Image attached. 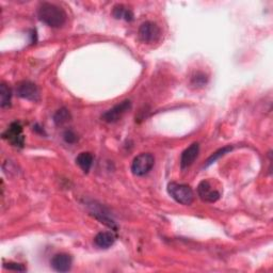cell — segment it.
I'll return each mask as SVG.
<instances>
[{
    "label": "cell",
    "instance_id": "6da1fadb",
    "mask_svg": "<svg viewBox=\"0 0 273 273\" xmlns=\"http://www.w3.org/2000/svg\"><path fill=\"white\" fill-rule=\"evenodd\" d=\"M38 16L40 21L51 28H60L66 22V13L57 5L43 3L39 7Z\"/></svg>",
    "mask_w": 273,
    "mask_h": 273
},
{
    "label": "cell",
    "instance_id": "3957f363",
    "mask_svg": "<svg viewBox=\"0 0 273 273\" xmlns=\"http://www.w3.org/2000/svg\"><path fill=\"white\" fill-rule=\"evenodd\" d=\"M155 158L150 153H142L136 156L131 163V171L136 176H143L153 169Z\"/></svg>",
    "mask_w": 273,
    "mask_h": 273
},
{
    "label": "cell",
    "instance_id": "5bb4252c",
    "mask_svg": "<svg viewBox=\"0 0 273 273\" xmlns=\"http://www.w3.org/2000/svg\"><path fill=\"white\" fill-rule=\"evenodd\" d=\"M113 16L116 20H125L126 22H131L133 20V13L129 9L123 5H116L112 11Z\"/></svg>",
    "mask_w": 273,
    "mask_h": 273
},
{
    "label": "cell",
    "instance_id": "5b68a950",
    "mask_svg": "<svg viewBox=\"0 0 273 273\" xmlns=\"http://www.w3.org/2000/svg\"><path fill=\"white\" fill-rule=\"evenodd\" d=\"M131 108V102L126 99V101H123L122 103L115 105L111 109H109L106 112L102 114V120L106 123H115L119 120L122 119V116L129 110Z\"/></svg>",
    "mask_w": 273,
    "mask_h": 273
},
{
    "label": "cell",
    "instance_id": "8fae6325",
    "mask_svg": "<svg viewBox=\"0 0 273 273\" xmlns=\"http://www.w3.org/2000/svg\"><path fill=\"white\" fill-rule=\"evenodd\" d=\"M115 236L111 232H101L94 238V244L99 249H109L114 244Z\"/></svg>",
    "mask_w": 273,
    "mask_h": 273
},
{
    "label": "cell",
    "instance_id": "9a60e30c",
    "mask_svg": "<svg viewBox=\"0 0 273 273\" xmlns=\"http://www.w3.org/2000/svg\"><path fill=\"white\" fill-rule=\"evenodd\" d=\"M0 98H2L3 108H7L11 105L12 91L6 84H2V86H0Z\"/></svg>",
    "mask_w": 273,
    "mask_h": 273
},
{
    "label": "cell",
    "instance_id": "ba28073f",
    "mask_svg": "<svg viewBox=\"0 0 273 273\" xmlns=\"http://www.w3.org/2000/svg\"><path fill=\"white\" fill-rule=\"evenodd\" d=\"M197 193L198 196L207 203H215L220 198V192L215 190L208 180H203L199 183L197 187Z\"/></svg>",
    "mask_w": 273,
    "mask_h": 273
},
{
    "label": "cell",
    "instance_id": "7a4b0ae2",
    "mask_svg": "<svg viewBox=\"0 0 273 273\" xmlns=\"http://www.w3.org/2000/svg\"><path fill=\"white\" fill-rule=\"evenodd\" d=\"M168 192L173 199L181 205L189 206L193 203L194 193L190 186L178 183H170L168 185Z\"/></svg>",
    "mask_w": 273,
    "mask_h": 273
},
{
    "label": "cell",
    "instance_id": "30bf717a",
    "mask_svg": "<svg viewBox=\"0 0 273 273\" xmlns=\"http://www.w3.org/2000/svg\"><path fill=\"white\" fill-rule=\"evenodd\" d=\"M198 153H199V145L196 142L192 143L189 148H187L180 156L181 169L185 170L192 165V163L195 161V159L197 158Z\"/></svg>",
    "mask_w": 273,
    "mask_h": 273
},
{
    "label": "cell",
    "instance_id": "8992f818",
    "mask_svg": "<svg viewBox=\"0 0 273 273\" xmlns=\"http://www.w3.org/2000/svg\"><path fill=\"white\" fill-rule=\"evenodd\" d=\"M139 39L144 43H155L157 42L161 35V30L159 27L153 22H145L139 28Z\"/></svg>",
    "mask_w": 273,
    "mask_h": 273
},
{
    "label": "cell",
    "instance_id": "e0dca14e",
    "mask_svg": "<svg viewBox=\"0 0 273 273\" xmlns=\"http://www.w3.org/2000/svg\"><path fill=\"white\" fill-rule=\"evenodd\" d=\"M232 150H233L232 147H225V148H223V149H220L219 151H217L216 153H214V154L212 155L211 157L208 158V160H207L206 163H205V167H209L211 165H213L214 162H216L219 158L223 157L225 154H227L229 152H231Z\"/></svg>",
    "mask_w": 273,
    "mask_h": 273
},
{
    "label": "cell",
    "instance_id": "4fadbf2b",
    "mask_svg": "<svg viewBox=\"0 0 273 273\" xmlns=\"http://www.w3.org/2000/svg\"><path fill=\"white\" fill-rule=\"evenodd\" d=\"M93 161H94L93 155L88 152L80 153L76 158V163L85 173H88L91 170V168H92Z\"/></svg>",
    "mask_w": 273,
    "mask_h": 273
},
{
    "label": "cell",
    "instance_id": "7c38bea8",
    "mask_svg": "<svg viewBox=\"0 0 273 273\" xmlns=\"http://www.w3.org/2000/svg\"><path fill=\"white\" fill-rule=\"evenodd\" d=\"M90 208H91V212L93 213V215L97 218L99 221H102V223H105L109 227H111V229L116 230V226H115L113 220L109 218L108 214L105 213L104 208L102 206H97V205L93 204V205H90Z\"/></svg>",
    "mask_w": 273,
    "mask_h": 273
},
{
    "label": "cell",
    "instance_id": "ac0fdd59",
    "mask_svg": "<svg viewBox=\"0 0 273 273\" xmlns=\"http://www.w3.org/2000/svg\"><path fill=\"white\" fill-rule=\"evenodd\" d=\"M191 84H192L194 87H203L207 84V77L203 73H197V74L192 77V81H191Z\"/></svg>",
    "mask_w": 273,
    "mask_h": 273
},
{
    "label": "cell",
    "instance_id": "2e32d148",
    "mask_svg": "<svg viewBox=\"0 0 273 273\" xmlns=\"http://www.w3.org/2000/svg\"><path fill=\"white\" fill-rule=\"evenodd\" d=\"M70 120H71V113L69 112L66 108L59 109V110L53 115V122L56 123V125H58V126L65 124Z\"/></svg>",
    "mask_w": 273,
    "mask_h": 273
},
{
    "label": "cell",
    "instance_id": "52a82bcc",
    "mask_svg": "<svg viewBox=\"0 0 273 273\" xmlns=\"http://www.w3.org/2000/svg\"><path fill=\"white\" fill-rule=\"evenodd\" d=\"M16 92L18 96L24 99H27V101L38 102L40 99V91L38 86L28 80L22 81V83L18 84L16 88Z\"/></svg>",
    "mask_w": 273,
    "mask_h": 273
},
{
    "label": "cell",
    "instance_id": "277c9868",
    "mask_svg": "<svg viewBox=\"0 0 273 273\" xmlns=\"http://www.w3.org/2000/svg\"><path fill=\"white\" fill-rule=\"evenodd\" d=\"M3 138L10 142L15 148H23L25 145V135L23 133V127L21 123H12L3 133Z\"/></svg>",
    "mask_w": 273,
    "mask_h": 273
},
{
    "label": "cell",
    "instance_id": "d6986e66",
    "mask_svg": "<svg viewBox=\"0 0 273 273\" xmlns=\"http://www.w3.org/2000/svg\"><path fill=\"white\" fill-rule=\"evenodd\" d=\"M5 269L9 270H13V271H26V268L22 265V263H17V262H8L4 265Z\"/></svg>",
    "mask_w": 273,
    "mask_h": 273
},
{
    "label": "cell",
    "instance_id": "ffe728a7",
    "mask_svg": "<svg viewBox=\"0 0 273 273\" xmlns=\"http://www.w3.org/2000/svg\"><path fill=\"white\" fill-rule=\"evenodd\" d=\"M63 138H64L65 142L69 144H73L77 141V135L73 130H66L63 134Z\"/></svg>",
    "mask_w": 273,
    "mask_h": 273
},
{
    "label": "cell",
    "instance_id": "9c48e42d",
    "mask_svg": "<svg viewBox=\"0 0 273 273\" xmlns=\"http://www.w3.org/2000/svg\"><path fill=\"white\" fill-rule=\"evenodd\" d=\"M52 269L57 272H67L73 265L72 256L66 253H60L54 255L50 261Z\"/></svg>",
    "mask_w": 273,
    "mask_h": 273
}]
</instances>
